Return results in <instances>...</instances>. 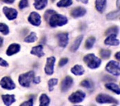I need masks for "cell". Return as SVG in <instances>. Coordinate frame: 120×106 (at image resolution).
Listing matches in <instances>:
<instances>
[{
  "instance_id": "cell-1",
  "label": "cell",
  "mask_w": 120,
  "mask_h": 106,
  "mask_svg": "<svg viewBox=\"0 0 120 106\" xmlns=\"http://www.w3.org/2000/svg\"><path fill=\"white\" fill-rule=\"evenodd\" d=\"M44 18L52 28L63 26L68 23V19L66 16L60 15L52 10H48L45 12Z\"/></svg>"
},
{
  "instance_id": "cell-2",
  "label": "cell",
  "mask_w": 120,
  "mask_h": 106,
  "mask_svg": "<svg viewBox=\"0 0 120 106\" xmlns=\"http://www.w3.org/2000/svg\"><path fill=\"white\" fill-rule=\"evenodd\" d=\"M84 61L87 65V66L90 69L98 68L101 64V60L95 56L94 54H88L84 56Z\"/></svg>"
},
{
  "instance_id": "cell-3",
  "label": "cell",
  "mask_w": 120,
  "mask_h": 106,
  "mask_svg": "<svg viewBox=\"0 0 120 106\" xmlns=\"http://www.w3.org/2000/svg\"><path fill=\"white\" fill-rule=\"evenodd\" d=\"M35 77V72L33 71H29L19 76V84L25 88H28L30 85V83L33 81Z\"/></svg>"
},
{
  "instance_id": "cell-4",
  "label": "cell",
  "mask_w": 120,
  "mask_h": 106,
  "mask_svg": "<svg viewBox=\"0 0 120 106\" xmlns=\"http://www.w3.org/2000/svg\"><path fill=\"white\" fill-rule=\"evenodd\" d=\"M106 70L114 76H120V66L119 62L113 60L109 61L106 66Z\"/></svg>"
},
{
  "instance_id": "cell-5",
  "label": "cell",
  "mask_w": 120,
  "mask_h": 106,
  "mask_svg": "<svg viewBox=\"0 0 120 106\" xmlns=\"http://www.w3.org/2000/svg\"><path fill=\"white\" fill-rule=\"evenodd\" d=\"M96 101L98 103H114L117 104L118 101L112 97L111 96L106 94H99L96 97Z\"/></svg>"
},
{
  "instance_id": "cell-6",
  "label": "cell",
  "mask_w": 120,
  "mask_h": 106,
  "mask_svg": "<svg viewBox=\"0 0 120 106\" xmlns=\"http://www.w3.org/2000/svg\"><path fill=\"white\" fill-rule=\"evenodd\" d=\"M86 98V93L82 90H77L70 95L68 100L71 103L76 104L82 102Z\"/></svg>"
},
{
  "instance_id": "cell-7",
  "label": "cell",
  "mask_w": 120,
  "mask_h": 106,
  "mask_svg": "<svg viewBox=\"0 0 120 106\" xmlns=\"http://www.w3.org/2000/svg\"><path fill=\"white\" fill-rule=\"evenodd\" d=\"M0 85L4 89L8 90H12L16 88V85L12 81V79L9 77H4L0 81Z\"/></svg>"
},
{
  "instance_id": "cell-8",
  "label": "cell",
  "mask_w": 120,
  "mask_h": 106,
  "mask_svg": "<svg viewBox=\"0 0 120 106\" xmlns=\"http://www.w3.org/2000/svg\"><path fill=\"white\" fill-rule=\"evenodd\" d=\"M56 59L55 57H48L46 59V63L45 65L44 72L48 75H52L54 72V66Z\"/></svg>"
},
{
  "instance_id": "cell-9",
  "label": "cell",
  "mask_w": 120,
  "mask_h": 106,
  "mask_svg": "<svg viewBox=\"0 0 120 106\" xmlns=\"http://www.w3.org/2000/svg\"><path fill=\"white\" fill-rule=\"evenodd\" d=\"M57 39L58 40V45L60 47L66 48L68 44V33H60L57 35Z\"/></svg>"
},
{
  "instance_id": "cell-10",
  "label": "cell",
  "mask_w": 120,
  "mask_h": 106,
  "mask_svg": "<svg viewBox=\"0 0 120 106\" xmlns=\"http://www.w3.org/2000/svg\"><path fill=\"white\" fill-rule=\"evenodd\" d=\"M73 84V79L71 77L67 76L66 77L61 83V90L63 92H65L68 91Z\"/></svg>"
},
{
  "instance_id": "cell-11",
  "label": "cell",
  "mask_w": 120,
  "mask_h": 106,
  "mask_svg": "<svg viewBox=\"0 0 120 106\" xmlns=\"http://www.w3.org/2000/svg\"><path fill=\"white\" fill-rule=\"evenodd\" d=\"M3 12L8 20L15 19L18 15V12H17L16 9L12 8H8L6 6L3 8Z\"/></svg>"
},
{
  "instance_id": "cell-12",
  "label": "cell",
  "mask_w": 120,
  "mask_h": 106,
  "mask_svg": "<svg viewBox=\"0 0 120 106\" xmlns=\"http://www.w3.org/2000/svg\"><path fill=\"white\" fill-rule=\"evenodd\" d=\"M28 20L33 26H39L41 23V16L39 13L36 12H31L28 18Z\"/></svg>"
},
{
  "instance_id": "cell-13",
  "label": "cell",
  "mask_w": 120,
  "mask_h": 106,
  "mask_svg": "<svg viewBox=\"0 0 120 106\" xmlns=\"http://www.w3.org/2000/svg\"><path fill=\"white\" fill-rule=\"evenodd\" d=\"M86 13V10L82 6H79L71 10V16L73 18H78L84 16Z\"/></svg>"
},
{
  "instance_id": "cell-14",
  "label": "cell",
  "mask_w": 120,
  "mask_h": 106,
  "mask_svg": "<svg viewBox=\"0 0 120 106\" xmlns=\"http://www.w3.org/2000/svg\"><path fill=\"white\" fill-rule=\"evenodd\" d=\"M117 36L115 35H108L107 38L104 40V44L107 46H119L120 40L117 39Z\"/></svg>"
},
{
  "instance_id": "cell-15",
  "label": "cell",
  "mask_w": 120,
  "mask_h": 106,
  "mask_svg": "<svg viewBox=\"0 0 120 106\" xmlns=\"http://www.w3.org/2000/svg\"><path fill=\"white\" fill-rule=\"evenodd\" d=\"M20 49L21 46L19 44H12L6 50V55L8 56H12L13 55L18 53L20 51Z\"/></svg>"
},
{
  "instance_id": "cell-16",
  "label": "cell",
  "mask_w": 120,
  "mask_h": 106,
  "mask_svg": "<svg viewBox=\"0 0 120 106\" xmlns=\"http://www.w3.org/2000/svg\"><path fill=\"white\" fill-rule=\"evenodd\" d=\"M30 54L38 57L39 58H41L45 55V53L44 52V48L41 45H39V46L32 48L30 50Z\"/></svg>"
},
{
  "instance_id": "cell-17",
  "label": "cell",
  "mask_w": 120,
  "mask_h": 106,
  "mask_svg": "<svg viewBox=\"0 0 120 106\" xmlns=\"http://www.w3.org/2000/svg\"><path fill=\"white\" fill-rule=\"evenodd\" d=\"M83 38H84V36L79 35L75 39V41L72 42V45H71V46L70 48V50L71 52H76L79 49V48L81 44H82V41H83Z\"/></svg>"
},
{
  "instance_id": "cell-18",
  "label": "cell",
  "mask_w": 120,
  "mask_h": 106,
  "mask_svg": "<svg viewBox=\"0 0 120 106\" xmlns=\"http://www.w3.org/2000/svg\"><path fill=\"white\" fill-rule=\"evenodd\" d=\"M107 0H95V8L100 13H103L106 8Z\"/></svg>"
},
{
  "instance_id": "cell-19",
  "label": "cell",
  "mask_w": 120,
  "mask_h": 106,
  "mask_svg": "<svg viewBox=\"0 0 120 106\" xmlns=\"http://www.w3.org/2000/svg\"><path fill=\"white\" fill-rule=\"evenodd\" d=\"M1 98L4 103L7 106H11L16 101L14 94H3L1 96Z\"/></svg>"
},
{
  "instance_id": "cell-20",
  "label": "cell",
  "mask_w": 120,
  "mask_h": 106,
  "mask_svg": "<svg viewBox=\"0 0 120 106\" xmlns=\"http://www.w3.org/2000/svg\"><path fill=\"white\" fill-rule=\"evenodd\" d=\"M84 68L81 65H75L71 68V72L76 76H82L84 74Z\"/></svg>"
},
{
  "instance_id": "cell-21",
  "label": "cell",
  "mask_w": 120,
  "mask_h": 106,
  "mask_svg": "<svg viewBox=\"0 0 120 106\" xmlns=\"http://www.w3.org/2000/svg\"><path fill=\"white\" fill-rule=\"evenodd\" d=\"M105 87L108 90H110L112 91L113 92H115V94H118V95L120 94V86L116 83H114L112 82L108 83H106L105 85Z\"/></svg>"
},
{
  "instance_id": "cell-22",
  "label": "cell",
  "mask_w": 120,
  "mask_h": 106,
  "mask_svg": "<svg viewBox=\"0 0 120 106\" xmlns=\"http://www.w3.org/2000/svg\"><path fill=\"white\" fill-rule=\"evenodd\" d=\"M48 4V0H35L34 6L37 10L40 11L46 8Z\"/></svg>"
},
{
  "instance_id": "cell-23",
  "label": "cell",
  "mask_w": 120,
  "mask_h": 106,
  "mask_svg": "<svg viewBox=\"0 0 120 106\" xmlns=\"http://www.w3.org/2000/svg\"><path fill=\"white\" fill-rule=\"evenodd\" d=\"M50 99L46 94H42L39 97V105L41 106H47L50 104Z\"/></svg>"
},
{
  "instance_id": "cell-24",
  "label": "cell",
  "mask_w": 120,
  "mask_h": 106,
  "mask_svg": "<svg viewBox=\"0 0 120 106\" xmlns=\"http://www.w3.org/2000/svg\"><path fill=\"white\" fill-rule=\"evenodd\" d=\"M95 41H96V39H95V37L92 36V37H88L86 39V43H85V48H86V49H87V50L91 49L93 47Z\"/></svg>"
},
{
  "instance_id": "cell-25",
  "label": "cell",
  "mask_w": 120,
  "mask_h": 106,
  "mask_svg": "<svg viewBox=\"0 0 120 106\" xmlns=\"http://www.w3.org/2000/svg\"><path fill=\"white\" fill-rule=\"evenodd\" d=\"M37 40V36L35 32H31L24 39V41L26 43H34Z\"/></svg>"
},
{
  "instance_id": "cell-26",
  "label": "cell",
  "mask_w": 120,
  "mask_h": 106,
  "mask_svg": "<svg viewBox=\"0 0 120 106\" xmlns=\"http://www.w3.org/2000/svg\"><path fill=\"white\" fill-rule=\"evenodd\" d=\"M106 18L108 20H115L120 18V11H115L109 12L106 15Z\"/></svg>"
},
{
  "instance_id": "cell-27",
  "label": "cell",
  "mask_w": 120,
  "mask_h": 106,
  "mask_svg": "<svg viewBox=\"0 0 120 106\" xmlns=\"http://www.w3.org/2000/svg\"><path fill=\"white\" fill-rule=\"evenodd\" d=\"M119 33V27L117 26H112L108 28L105 33L106 35H117Z\"/></svg>"
},
{
  "instance_id": "cell-28",
  "label": "cell",
  "mask_w": 120,
  "mask_h": 106,
  "mask_svg": "<svg viewBox=\"0 0 120 106\" xmlns=\"http://www.w3.org/2000/svg\"><path fill=\"white\" fill-rule=\"evenodd\" d=\"M72 4V0H60L59 2H57V6L60 8H65L71 6Z\"/></svg>"
},
{
  "instance_id": "cell-29",
  "label": "cell",
  "mask_w": 120,
  "mask_h": 106,
  "mask_svg": "<svg viewBox=\"0 0 120 106\" xmlns=\"http://www.w3.org/2000/svg\"><path fill=\"white\" fill-rule=\"evenodd\" d=\"M100 56L103 59H108L111 55V51L110 50L102 49L100 50Z\"/></svg>"
},
{
  "instance_id": "cell-30",
  "label": "cell",
  "mask_w": 120,
  "mask_h": 106,
  "mask_svg": "<svg viewBox=\"0 0 120 106\" xmlns=\"http://www.w3.org/2000/svg\"><path fill=\"white\" fill-rule=\"evenodd\" d=\"M80 85L87 89H91L93 88V83L89 79H84L80 83Z\"/></svg>"
},
{
  "instance_id": "cell-31",
  "label": "cell",
  "mask_w": 120,
  "mask_h": 106,
  "mask_svg": "<svg viewBox=\"0 0 120 106\" xmlns=\"http://www.w3.org/2000/svg\"><path fill=\"white\" fill-rule=\"evenodd\" d=\"M57 83H58V79H56V78L50 79L48 81V86L49 91H50V92L52 91L53 89H54V87L57 84Z\"/></svg>"
},
{
  "instance_id": "cell-32",
  "label": "cell",
  "mask_w": 120,
  "mask_h": 106,
  "mask_svg": "<svg viewBox=\"0 0 120 106\" xmlns=\"http://www.w3.org/2000/svg\"><path fill=\"white\" fill-rule=\"evenodd\" d=\"M0 33L4 35H7L9 33V28L6 24L0 23Z\"/></svg>"
},
{
  "instance_id": "cell-33",
  "label": "cell",
  "mask_w": 120,
  "mask_h": 106,
  "mask_svg": "<svg viewBox=\"0 0 120 106\" xmlns=\"http://www.w3.org/2000/svg\"><path fill=\"white\" fill-rule=\"evenodd\" d=\"M28 6V0H21L19 4V8L20 9H24Z\"/></svg>"
},
{
  "instance_id": "cell-34",
  "label": "cell",
  "mask_w": 120,
  "mask_h": 106,
  "mask_svg": "<svg viewBox=\"0 0 120 106\" xmlns=\"http://www.w3.org/2000/svg\"><path fill=\"white\" fill-rule=\"evenodd\" d=\"M68 62V58H66V57L62 58V59H60V61H59V66L60 67H63L65 65H66Z\"/></svg>"
},
{
  "instance_id": "cell-35",
  "label": "cell",
  "mask_w": 120,
  "mask_h": 106,
  "mask_svg": "<svg viewBox=\"0 0 120 106\" xmlns=\"http://www.w3.org/2000/svg\"><path fill=\"white\" fill-rule=\"evenodd\" d=\"M33 99H30L29 100L23 102L20 106H33Z\"/></svg>"
},
{
  "instance_id": "cell-36",
  "label": "cell",
  "mask_w": 120,
  "mask_h": 106,
  "mask_svg": "<svg viewBox=\"0 0 120 106\" xmlns=\"http://www.w3.org/2000/svg\"><path fill=\"white\" fill-rule=\"evenodd\" d=\"M0 66H2V67H8V63L6 60H4V59L0 57Z\"/></svg>"
},
{
  "instance_id": "cell-37",
  "label": "cell",
  "mask_w": 120,
  "mask_h": 106,
  "mask_svg": "<svg viewBox=\"0 0 120 106\" xmlns=\"http://www.w3.org/2000/svg\"><path fill=\"white\" fill-rule=\"evenodd\" d=\"M33 82L35 84H39V83L41 82V78L39 77H35L33 79Z\"/></svg>"
},
{
  "instance_id": "cell-38",
  "label": "cell",
  "mask_w": 120,
  "mask_h": 106,
  "mask_svg": "<svg viewBox=\"0 0 120 106\" xmlns=\"http://www.w3.org/2000/svg\"><path fill=\"white\" fill-rule=\"evenodd\" d=\"M4 3H6V4H13L14 3V1H15V0H2Z\"/></svg>"
},
{
  "instance_id": "cell-39",
  "label": "cell",
  "mask_w": 120,
  "mask_h": 106,
  "mask_svg": "<svg viewBox=\"0 0 120 106\" xmlns=\"http://www.w3.org/2000/svg\"><path fill=\"white\" fill-rule=\"evenodd\" d=\"M120 51H119V52H117L115 54V57L116 58V59H117V60H118V61H120Z\"/></svg>"
},
{
  "instance_id": "cell-40",
  "label": "cell",
  "mask_w": 120,
  "mask_h": 106,
  "mask_svg": "<svg viewBox=\"0 0 120 106\" xmlns=\"http://www.w3.org/2000/svg\"><path fill=\"white\" fill-rule=\"evenodd\" d=\"M77 1H81L82 3L85 4H88V0H77Z\"/></svg>"
},
{
  "instance_id": "cell-41",
  "label": "cell",
  "mask_w": 120,
  "mask_h": 106,
  "mask_svg": "<svg viewBox=\"0 0 120 106\" xmlns=\"http://www.w3.org/2000/svg\"><path fill=\"white\" fill-rule=\"evenodd\" d=\"M3 43H4V39L1 37H0V47L3 46Z\"/></svg>"
},
{
  "instance_id": "cell-42",
  "label": "cell",
  "mask_w": 120,
  "mask_h": 106,
  "mask_svg": "<svg viewBox=\"0 0 120 106\" xmlns=\"http://www.w3.org/2000/svg\"><path fill=\"white\" fill-rule=\"evenodd\" d=\"M117 7L118 8V10L120 9V0H117Z\"/></svg>"
},
{
  "instance_id": "cell-43",
  "label": "cell",
  "mask_w": 120,
  "mask_h": 106,
  "mask_svg": "<svg viewBox=\"0 0 120 106\" xmlns=\"http://www.w3.org/2000/svg\"><path fill=\"white\" fill-rule=\"evenodd\" d=\"M52 1H55V0H52Z\"/></svg>"
}]
</instances>
